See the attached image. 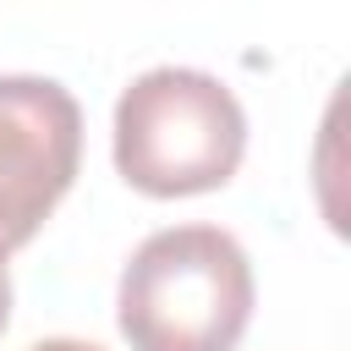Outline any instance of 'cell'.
Here are the masks:
<instances>
[{
    "label": "cell",
    "mask_w": 351,
    "mask_h": 351,
    "mask_svg": "<svg viewBox=\"0 0 351 351\" xmlns=\"http://www.w3.org/2000/svg\"><path fill=\"white\" fill-rule=\"evenodd\" d=\"M252 296V263L230 230L170 225L126 258L115 324L132 351H236Z\"/></svg>",
    "instance_id": "cell-1"
},
{
    "label": "cell",
    "mask_w": 351,
    "mask_h": 351,
    "mask_svg": "<svg viewBox=\"0 0 351 351\" xmlns=\"http://www.w3.org/2000/svg\"><path fill=\"white\" fill-rule=\"evenodd\" d=\"M247 154L236 93L197 66H154L115 99V170L148 197L214 192Z\"/></svg>",
    "instance_id": "cell-2"
},
{
    "label": "cell",
    "mask_w": 351,
    "mask_h": 351,
    "mask_svg": "<svg viewBox=\"0 0 351 351\" xmlns=\"http://www.w3.org/2000/svg\"><path fill=\"white\" fill-rule=\"evenodd\" d=\"M82 159V110L55 77H0V263L38 236L71 192Z\"/></svg>",
    "instance_id": "cell-3"
},
{
    "label": "cell",
    "mask_w": 351,
    "mask_h": 351,
    "mask_svg": "<svg viewBox=\"0 0 351 351\" xmlns=\"http://www.w3.org/2000/svg\"><path fill=\"white\" fill-rule=\"evenodd\" d=\"M33 351H104V346H93V340H71V335H55V340H38Z\"/></svg>",
    "instance_id": "cell-4"
},
{
    "label": "cell",
    "mask_w": 351,
    "mask_h": 351,
    "mask_svg": "<svg viewBox=\"0 0 351 351\" xmlns=\"http://www.w3.org/2000/svg\"><path fill=\"white\" fill-rule=\"evenodd\" d=\"M5 324H11V274L0 263V335H5Z\"/></svg>",
    "instance_id": "cell-5"
}]
</instances>
